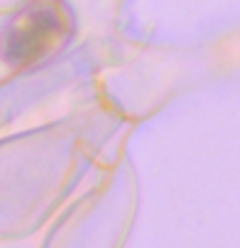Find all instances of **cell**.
Listing matches in <instances>:
<instances>
[{
    "instance_id": "1",
    "label": "cell",
    "mask_w": 240,
    "mask_h": 248,
    "mask_svg": "<svg viewBox=\"0 0 240 248\" xmlns=\"http://www.w3.org/2000/svg\"><path fill=\"white\" fill-rule=\"evenodd\" d=\"M73 34V13L62 0H29L0 31V57L11 67L34 65L60 49Z\"/></svg>"
}]
</instances>
